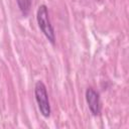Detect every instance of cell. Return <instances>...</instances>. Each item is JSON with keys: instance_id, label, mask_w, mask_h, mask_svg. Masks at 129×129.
<instances>
[{"instance_id": "4", "label": "cell", "mask_w": 129, "mask_h": 129, "mask_svg": "<svg viewBox=\"0 0 129 129\" xmlns=\"http://www.w3.org/2000/svg\"><path fill=\"white\" fill-rule=\"evenodd\" d=\"M18 8L20 10V12L22 13L23 16L28 15L30 8H31V4H32V0H16Z\"/></svg>"}, {"instance_id": "1", "label": "cell", "mask_w": 129, "mask_h": 129, "mask_svg": "<svg viewBox=\"0 0 129 129\" xmlns=\"http://www.w3.org/2000/svg\"><path fill=\"white\" fill-rule=\"evenodd\" d=\"M36 20H37V24L41 32L44 34V36L47 38V40L50 43L54 44L55 34H54V30H53V27L49 19L47 7L45 5H40L38 7L37 12H36Z\"/></svg>"}, {"instance_id": "2", "label": "cell", "mask_w": 129, "mask_h": 129, "mask_svg": "<svg viewBox=\"0 0 129 129\" xmlns=\"http://www.w3.org/2000/svg\"><path fill=\"white\" fill-rule=\"evenodd\" d=\"M34 96L38 106V109L41 115L44 118H48L50 116V105L48 100V95L46 91V87L41 81H37L34 87Z\"/></svg>"}, {"instance_id": "3", "label": "cell", "mask_w": 129, "mask_h": 129, "mask_svg": "<svg viewBox=\"0 0 129 129\" xmlns=\"http://www.w3.org/2000/svg\"><path fill=\"white\" fill-rule=\"evenodd\" d=\"M86 100H87L88 107H89L91 113L94 116L99 115L100 111H101L100 97H99V94L93 88H88L87 89V91H86Z\"/></svg>"}]
</instances>
